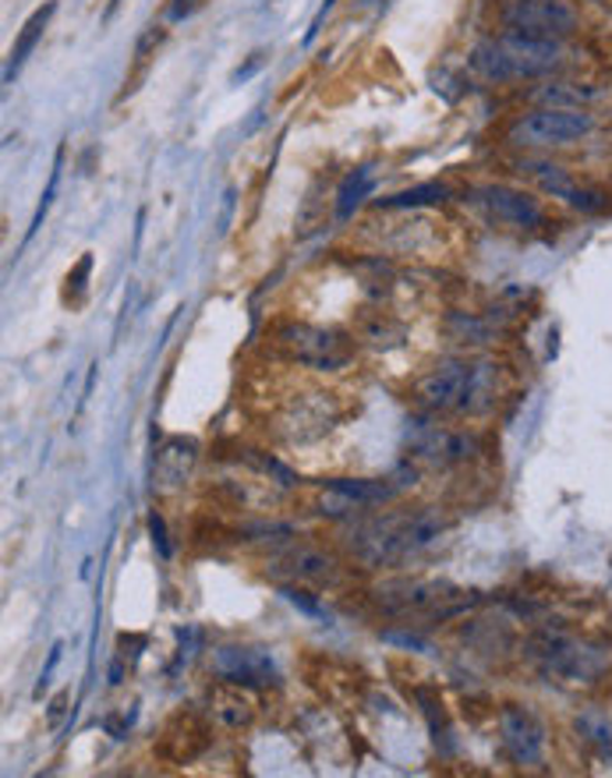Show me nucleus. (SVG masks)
Segmentation results:
<instances>
[{
	"label": "nucleus",
	"mask_w": 612,
	"mask_h": 778,
	"mask_svg": "<svg viewBox=\"0 0 612 778\" xmlns=\"http://www.w3.org/2000/svg\"><path fill=\"white\" fill-rule=\"evenodd\" d=\"M499 25L535 40H570L581 29V11L570 0H502Z\"/></svg>",
	"instance_id": "6e6552de"
},
{
	"label": "nucleus",
	"mask_w": 612,
	"mask_h": 778,
	"mask_svg": "<svg viewBox=\"0 0 612 778\" xmlns=\"http://www.w3.org/2000/svg\"><path fill=\"white\" fill-rule=\"evenodd\" d=\"M471 198L485 209L492 224L510 227V230H542L546 209L538 206V198H531L528 191H517L510 185H478L471 188Z\"/></svg>",
	"instance_id": "9b49d317"
},
{
	"label": "nucleus",
	"mask_w": 612,
	"mask_h": 778,
	"mask_svg": "<svg viewBox=\"0 0 612 778\" xmlns=\"http://www.w3.org/2000/svg\"><path fill=\"white\" fill-rule=\"evenodd\" d=\"M149 535H153V546H156V552L159 556H170V541H167V528H164V517H159L156 510L149 514Z\"/></svg>",
	"instance_id": "c85d7f7f"
},
{
	"label": "nucleus",
	"mask_w": 612,
	"mask_h": 778,
	"mask_svg": "<svg viewBox=\"0 0 612 778\" xmlns=\"http://www.w3.org/2000/svg\"><path fill=\"white\" fill-rule=\"evenodd\" d=\"M256 715H259V704L251 697V686L216 680V686L209 691V718L216 726L238 733V729H248L251 722H256Z\"/></svg>",
	"instance_id": "dca6fc26"
},
{
	"label": "nucleus",
	"mask_w": 612,
	"mask_h": 778,
	"mask_svg": "<svg viewBox=\"0 0 612 778\" xmlns=\"http://www.w3.org/2000/svg\"><path fill=\"white\" fill-rule=\"evenodd\" d=\"M383 641H393V644H404V647H418L425 651V644L418 637H411V633H383Z\"/></svg>",
	"instance_id": "473e14b6"
},
{
	"label": "nucleus",
	"mask_w": 612,
	"mask_h": 778,
	"mask_svg": "<svg viewBox=\"0 0 612 778\" xmlns=\"http://www.w3.org/2000/svg\"><path fill=\"white\" fill-rule=\"evenodd\" d=\"M117 683H124V658H121V655H117L114 665H111V686H117Z\"/></svg>",
	"instance_id": "f704fd0d"
},
{
	"label": "nucleus",
	"mask_w": 612,
	"mask_h": 778,
	"mask_svg": "<svg viewBox=\"0 0 612 778\" xmlns=\"http://www.w3.org/2000/svg\"><path fill=\"white\" fill-rule=\"evenodd\" d=\"M273 577H287L291 584H333L340 577V563L315 546H294L273 559Z\"/></svg>",
	"instance_id": "4468645a"
},
{
	"label": "nucleus",
	"mask_w": 612,
	"mask_h": 778,
	"mask_svg": "<svg viewBox=\"0 0 612 778\" xmlns=\"http://www.w3.org/2000/svg\"><path fill=\"white\" fill-rule=\"evenodd\" d=\"M195 464H199V443L185 439V436H174L164 446L156 449V460H153V488L156 492H177L185 488Z\"/></svg>",
	"instance_id": "2eb2a0df"
},
{
	"label": "nucleus",
	"mask_w": 612,
	"mask_h": 778,
	"mask_svg": "<svg viewBox=\"0 0 612 778\" xmlns=\"http://www.w3.org/2000/svg\"><path fill=\"white\" fill-rule=\"evenodd\" d=\"M414 697H418L422 712L428 718V729H432V739H436V747L443 754H454V729H449V718L443 712V701L432 691H414Z\"/></svg>",
	"instance_id": "5701e85b"
},
{
	"label": "nucleus",
	"mask_w": 612,
	"mask_h": 778,
	"mask_svg": "<svg viewBox=\"0 0 612 778\" xmlns=\"http://www.w3.org/2000/svg\"><path fill=\"white\" fill-rule=\"evenodd\" d=\"M61 167H64V149H58V159H53V170H50V180H46V191H43L40 206H35V212H32L29 230H25V245L35 238V234L43 230V220H46V212H50V206H53V195H58V185H61Z\"/></svg>",
	"instance_id": "393cba45"
},
{
	"label": "nucleus",
	"mask_w": 612,
	"mask_h": 778,
	"mask_svg": "<svg viewBox=\"0 0 612 778\" xmlns=\"http://www.w3.org/2000/svg\"><path fill=\"white\" fill-rule=\"evenodd\" d=\"M499 739H502V750L510 754L514 765H520V768L542 765L546 726L528 708H520V704H507V708L499 712Z\"/></svg>",
	"instance_id": "f8f14e48"
},
{
	"label": "nucleus",
	"mask_w": 612,
	"mask_h": 778,
	"mask_svg": "<svg viewBox=\"0 0 612 778\" xmlns=\"http://www.w3.org/2000/svg\"><path fill=\"white\" fill-rule=\"evenodd\" d=\"M322 488L344 496L354 506H380V502H390L404 492L401 481H393V478H326Z\"/></svg>",
	"instance_id": "a211bd4d"
},
{
	"label": "nucleus",
	"mask_w": 612,
	"mask_h": 778,
	"mask_svg": "<svg viewBox=\"0 0 612 778\" xmlns=\"http://www.w3.org/2000/svg\"><path fill=\"white\" fill-rule=\"evenodd\" d=\"M212 676L241 686H269L277 683V665L266 647L248 644H220L212 647Z\"/></svg>",
	"instance_id": "ddd939ff"
},
{
	"label": "nucleus",
	"mask_w": 612,
	"mask_h": 778,
	"mask_svg": "<svg viewBox=\"0 0 612 778\" xmlns=\"http://www.w3.org/2000/svg\"><path fill=\"white\" fill-rule=\"evenodd\" d=\"M407 454L428 467H454L467 464L481 454V439L467 428H449L436 418H411L407 422Z\"/></svg>",
	"instance_id": "0eeeda50"
},
{
	"label": "nucleus",
	"mask_w": 612,
	"mask_h": 778,
	"mask_svg": "<svg viewBox=\"0 0 612 778\" xmlns=\"http://www.w3.org/2000/svg\"><path fill=\"white\" fill-rule=\"evenodd\" d=\"M375 602H380L390 616H428V620H449L471 605V599L449 581H432V577H397L375 588Z\"/></svg>",
	"instance_id": "39448f33"
},
{
	"label": "nucleus",
	"mask_w": 612,
	"mask_h": 778,
	"mask_svg": "<svg viewBox=\"0 0 612 778\" xmlns=\"http://www.w3.org/2000/svg\"><path fill=\"white\" fill-rule=\"evenodd\" d=\"M446 325H449V336L460 340V343H475V347H481V343H492V336L499 333L492 319H481V315H471V312H454L446 319Z\"/></svg>",
	"instance_id": "4be33fe9"
},
{
	"label": "nucleus",
	"mask_w": 612,
	"mask_h": 778,
	"mask_svg": "<svg viewBox=\"0 0 612 778\" xmlns=\"http://www.w3.org/2000/svg\"><path fill=\"white\" fill-rule=\"evenodd\" d=\"M499 378L502 369L489 357H443L414 383V396L428 414L478 418L499 404Z\"/></svg>",
	"instance_id": "f257e3e1"
},
{
	"label": "nucleus",
	"mask_w": 612,
	"mask_h": 778,
	"mask_svg": "<svg viewBox=\"0 0 612 778\" xmlns=\"http://www.w3.org/2000/svg\"><path fill=\"white\" fill-rule=\"evenodd\" d=\"M333 4H336V0H326V4H322V8H319V14L312 18V25H309V32H304V43H312V40H315V35H319V29H322V22H326V14L333 11Z\"/></svg>",
	"instance_id": "7c9ffc66"
},
{
	"label": "nucleus",
	"mask_w": 612,
	"mask_h": 778,
	"mask_svg": "<svg viewBox=\"0 0 612 778\" xmlns=\"http://www.w3.org/2000/svg\"><path fill=\"white\" fill-rule=\"evenodd\" d=\"M471 71L485 82H520V79H552L570 64V46L563 40H535L502 29L499 35H485L475 43Z\"/></svg>",
	"instance_id": "f03ea898"
},
{
	"label": "nucleus",
	"mask_w": 612,
	"mask_h": 778,
	"mask_svg": "<svg viewBox=\"0 0 612 778\" xmlns=\"http://www.w3.org/2000/svg\"><path fill=\"white\" fill-rule=\"evenodd\" d=\"M280 594H283V599L291 602L298 612H304V616H312V620H326V609H322L315 594H312V591H304L301 584H283V588H280Z\"/></svg>",
	"instance_id": "bb28decb"
},
{
	"label": "nucleus",
	"mask_w": 612,
	"mask_h": 778,
	"mask_svg": "<svg viewBox=\"0 0 612 778\" xmlns=\"http://www.w3.org/2000/svg\"><path fill=\"white\" fill-rule=\"evenodd\" d=\"M372 167H357V170H351L344 180H340V188H336V220L340 224H348L351 216H354V209L365 203V195L372 191Z\"/></svg>",
	"instance_id": "aec40b11"
},
{
	"label": "nucleus",
	"mask_w": 612,
	"mask_h": 778,
	"mask_svg": "<svg viewBox=\"0 0 612 778\" xmlns=\"http://www.w3.org/2000/svg\"><path fill=\"white\" fill-rule=\"evenodd\" d=\"M277 347L287 361L312 372H340L354 361V343L348 333L312 322H287L277 330Z\"/></svg>",
	"instance_id": "423d86ee"
},
{
	"label": "nucleus",
	"mask_w": 612,
	"mask_h": 778,
	"mask_svg": "<svg viewBox=\"0 0 612 778\" xmlns=\"http://www.w3.org/2000/svg\"><path fill=\"white\" fill-rule=\"evenodd\" d=\"M605 93L591 82H573V79H560L552 75L542 85L528 89V103L535 106H556V111H591Z\"/></svg>",
	"instance_id": "f3484780"
},
{
	"label": "nucleus",
	"mask_w": 612,
	"mask_h": 778,
	"mask_svg": "<svg viewBox=\"0 0 612 778\" xmlns=\"http://www.w3.org/2000/svg\"><path fill=\"white\" fill-rule=\"evenodd\" d=\"M53 11H58V4H53V0H46L43 8H35V11L25 18V25H22V32H18V40H14V46H11L8 68H4V82H8V85L14 82V75H18V71H22V64L29 61V53L35 50V43L43 40V32H46V25H50Z\"/></svg>",
	"instance_id": "6ab92c4d"
},
{
	"label": "nucleus",
	"mask_w": 612,
	"mask_h": 778,
	"mask_svg": "<svg viewBox=\"0 0 612 778\" xmlns=\"http://www.w3.org/2000/svg\"><path fill=\"white\" fill-rule=\"evenodd\" d=\"M89 273H93V256H82V259H79V266L68 273V287H71V294H75V298H82Z\"/></svg>",
	"instance_id": "cd10ccee"
},
{
	"label": "nucleus",
	"mask_w": 612,
	"mask_h": 778,
	"mask_svg": "<svg viewBox=\"0 0 612 778\" xmlns=\"http://www.w3.org/2000/svg\"><path fill=\"white\" fill-rule=\"evenodd\" d=\"M199 8H203V0H170L167 22H185V18H191Z\"/></svg>",
	"instance_id": "c756f323"
},
{
	"label": "nucleus",
	"mask_w": 612,
	"mask_h": 778,
	"mask_svg": "<svg viewBox=\"0 0 612 778\" xmlns=\"http://www.w3.org/2000/svg\"><path fill=\"white\" fill-rule=\"evenodd\" d=\"M578 733L588 739V744H595L602 754H612V722L599 712H584L578 718Z\"/></svg>",
	"instance_id": "a878e982"
},
{
	"label": "nucleus",
	"mask_w": 612,
	"mask_h": 778,
	"mask_svg": "<svg viewBox=\"0 0 612 778\" xmlns=\"http://www.w3.org/2000/svg\"><path fill=\"white\" fill-rule=\"evenodd\" d=\"M401 517L404 514H386V517H372V520L354 523V528L344 535V546H348L351 559H357V563L369 570L407 563L404 538H401Z\"/></svg>",
	"instance_id": "1a4fd4ad"
},
{
	"label": "nucleus",
	"mask_w": 612,
	"mask_h": 778,
	"mask_svg": "<svg viewBox=\"0 0 612 778\" xmlns=\"http://www.w3.org/2000/svg\"><path fill=\"white\" fill-rule=\"evenodd\" d=\"M64 704H68V694H58V697H53V704H50V722H58V718H61Z\"/></svg>",
	"instance_id": "72a5a7b5"
},
{
	"label": "nucleus",
	"mask_w": 612,
	"mask_h": 778,
	"mask_svg": "<svg viewBox=\"0 0 612 778\" xmlns=\"http://www.w3.org/2000/svg\"><path fill=\"white\" fill-rule=\"evenodd\" d=\"M362 340H369L372 347H393V343L404 340V325L393 322V319L383 315V312H372V315L362 322Z\"/></svg>",
	"instance_id": "b1692460"
},
{
	"label": "nucleus",
	"mask_w": 612,
	"mask_h": 778,
	"mask_svg": "<svg viewBox=\"0 0 612 778\" xmlns=\"http://www.w3.org/2000/svg\"><path fill=\"white\" fill-rule=\"evenodd\" d=\"M517 174L531 177L549 198H560V203H567L570 209H578V212H602L605 209V195L602 191L581 185V180L573 177L567 167H560V163H552L546 156L517 159Z\"/></svg>",
	"instance_id": "9d476101"
},
{
	"label": "nucleus",
	"mask_w": 612,
	"mask_h": 778,
	"mask_svg": "<svg viewBox=\"0 0 612 778\" xmlns=\"http://www.w3.org/2000/svg\"><path fill=\"white\" fill-rule=\"evenodd\" d=\"M446 198H449V188L439 185V180H428V185L380 198L375 209H422V206H439V203H446Z\"/></svg>",
	"instance_id": "412c9836"
},
{
	"label": "nucleus",
	"mask_w": 612,
	"mask_h": 778,
	"mask_svg": "<svg viewBox=\"0 0 612 778\" xmlns=\"http://www.w3.org/2000/svg\"><path fill=\"white\" fill-rule=\"evenodd\" d=\"M528 658L546 680L556 683H595L609 668V647L588 641L563 626H542L528 641Z\"/></svg>",
	"instance_id": "7ed1b4c3"
},
{
	"label": "nucleus",
	"mask_w": 612,
	"mask_h": 778,
	"mask_svg": "<svg viewBox=\"0 0 612 778\" xmlns=\"http://www.w3.org/2000/svg\"><path fill=\"white\" fill-rule=\"evenodd\" d=\"M595 114L591 111H556V106H535V111L520 114L510 121L507 128V146L525 149V153H549V149H567L578 142L595 135Z\"/></svg>",
	"instance_id": "20e7f679"
},
{
	"label": "nucleus",
	"mask_w": 612,
	"mask_h": 778,
	"mask_svg": "<svg viewBox=\"0 0 612 778\" xmlns=\"http://www.w3.org/2000/svg\"><path fill=\"white\" fill-rule=\"evenodd\" d=\"M61 651H64V644H61V641L50 647V658H46V665H43V676H40V694H43V686L50 683V673H53V668H58V662H61Z\"/></svg>",
	"instance_id": "2f4dec72"
}]
</instances>
